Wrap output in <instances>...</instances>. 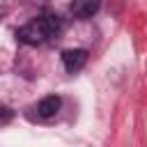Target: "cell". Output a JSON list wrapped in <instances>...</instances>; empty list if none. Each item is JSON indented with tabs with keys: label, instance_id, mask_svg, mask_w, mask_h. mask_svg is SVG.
Instances as JSON below:
<instances>
[{
	"label": "cell",
	"instance_id": "obj_5",
	"mask_svg": "<svg viewBox=\"0 0 147 147\" xmlns=\"http://www.w3.org/2000/svg\"><path fill=\"white\" fill-rule=\"evenodd\" d=\"M9 117H11V113H9V108L5 106V108H2V122H7Z\"/></svg>",
	"mask_w": 147,
	"mask_h": 147
},
{
	"label": "cell",
	"instance_id": "obj_1",
	"mask_svg": "<svg viewBox=\"0 0 147 147\" xmlns=\"http://www.w3.org/2000/svg\"><path fill=\"white\" fill-rule=\"evenodd\" d=\"M62 30V21L60 16H37L32 21H28L25 25H21L16 30V37L21 44L28 46H39L53 37H57Z\"/></svg>",
	"mask_w": 147,
	"mask_h": 147
},
{
	"label": "cell",
	"instance_id": "obj_4",
	"mask_svg": "<svg viewBox=\"0 0 147 147\" xmlns=\"http://www.w3.org/2000/svg\"><path fill=\"white\" fill-rule=\"evenodd\" d=\"M101 7V0H71V11L76 18H92Z\"/></svg>",
	"mask_w": 147,
	"mask_h": 147
},
{
	"label": "cell",
	"instance_id": "obj_2",
	"mask_svg": "<svg viewBox=\"0 0 147 147\" xmlns=\"http://www.w3.org/2000/svg\"><path fill=\"white\" fill-rule=\"evenodd\" d=\"M85 62H87V51H83V48H67V51H62V64H64V69L69 74L80 71L85 67Z\"/></svg>",
	"mask_w": 147,
	"mask_h": 147
},
{
	"label": "cell",
	"instance_id": "obj_3",
	"mask_svg": "<svg viewBox=\"0 0 147 147\" xmlns=\"http://www.w3.org/2000/svg\"><path fill=\"white\" fill-rule=\"evenodd\" d=\"M60 108H62V99L57 94H48L37 103V115L41 119H51V117H55L60 113Z\"/></svg>",
	"mask_w": 147,
	"mask_h": 147
}]
</instances>
